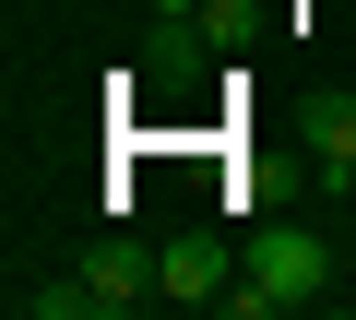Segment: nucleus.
Returning a JSON list of instances; mask_svg holds the SVG:
<instances>
[{"instance_id": "nucleus-1", "label": "nucleus", "mask_w": 356, "mask_h": 320, "mask_svg": "<svg viewBox=\"0 0 356 320\" xmlns=\"http://www.w3.org/2000/svg\"><path fill=\"white\" fill-rule=\"evenodd\" d=\"M309 296H332V249H321L309 226H261V237L238 249L226 320H285V308H309Z\"/></svg>"}, {"instance_id": "nucleus-2", "label": "nucleus", "mask_w": 356, "mask_h": 320, "mask_svg": "<svg viewBox=\"0 0 356 320\" xmlns=\"http://www.w3.org/2000/svg\"><path fill=\"white\" fill-rule=\"evenodd\" d=\"M226 285H238L226 237H166L154 249V296H178V308H226Z\"/></svg>"}, {"instance_id": "nucleus-3", "label": "nucleus", "mask_w": 356, "mask_h": 320, "mask_svg": "<svg viewBox=\"0 0 356 320\" xmlns=\"http://www.w3.org/2000/svg\"><path fill=\"white\" fill-rule=\"evenodd\" d=\"M83 285H95V308L119 320V308H143V296H154V249H131V237H95V249H83Z\"/></svg>"}, {"instance_id": "nucleus-4", "label": "nucleus", "mask_w": 356, "mask_h": 320, "mask_svg": "<svg viewBox=\"0 0 356 320\" xmlns=\"http://www.w3.org/2000/svg\"><path fill=\"white\" fill-rule=\"evenodd\" d=\"M309 154L321 190H356V95H309Z\"/></svg>"}, {"instance_id": "nucleus-5", "label": "nucleus", "mask_w": 356, "mask_h": 320, "mask_svg": "<svg viewBox=\"0 0 356 320\" xmlns=\"http://www.w3.org/2000/svg\"><path fill=\"white\" fill-rule=\"evenodd\" d=\"M13 308H24V320H107L83 273H72V285H13Z\"/></svg>"}]
</instances>
